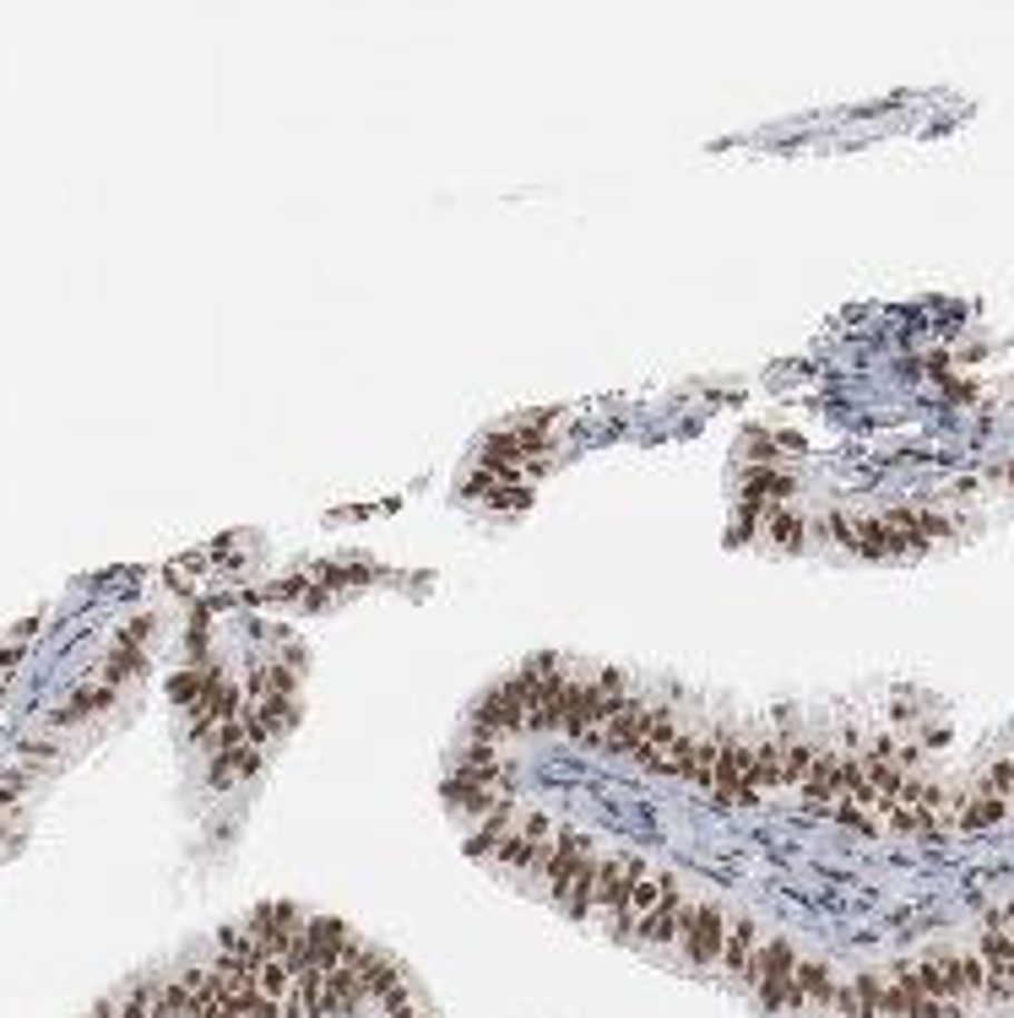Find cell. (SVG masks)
Listing matches in <instances>:
<instances>
[{"label": "cell", "mask_w": 1014, "mask_h": 1018, "mask_svg": "<svg viewBox=\"0 0 1014 1018\" xmlns=\"http://www.w3.org/2000/svg\"><path fill=\"white\" fill-rule=\"evenodd\" d=\"M727 910L721 905H695V916H689V932H683V965L689 970H717L721 965V942H727Z\"/></svg>", "instance_id": "cell-1"}, {"label": "cell", "mask_w": 1014, "mask_h": 1018, "mask_svg": "<svg viewBox=\"0 0 1014 1018\" xmlns=\"http://www.w3.org/2000/svg\"><path fill=\"white\" fill-rule=\"evenodd\" d=\"M678 889V878L673 872H657V867H646L640 878H634V889L624 895V905H619V916H608V932L613 937H634L640 932V921L662 905V899L673 895Z\"/></svg>", "instance_id": "cell-2"}, {"label": "cell", "mask_w": 1014, "mask_h": 1018, "mask_svg": "<svg viewBox=\"0 0 1014 1018\" xmlns=\"http://www.w3.org/2000/svg\"><path fill=\"white\" fill-rule=\"evenodd\" d=\"M646 872V861H634V856H602L597 861V895H592V910L608 921V916H619V905L624 895L634 889V878Z\"/></svg>", "instance_id": "cell-3"}, {"label": "cell", "mask_w": 1014, "mask_h": 1018, "mask_svg": "<svg viewBox=\"0 0 1014 1018\" xmlns=\"http://www.w3.org/2000/svg\"><path fill=\"white\" fill-rule=\"evenodd\" d=\"M760 927L749 921V916H732L727 921V942H721V976H738V980H755V970H760Z\"/></svg>", "instance_id": "cell-4"}, {"label": "cell", "mask_w": 1014, "mask_h": 1018, "mask_svg": "<svg viewBox=\"0 0 1014 1018\" xmlns=\"http://www.w3.org/2000/svg\"><path fill=\"white\" fill-rule=\"evenodd\" d=\"M515 727H526V693H521V683L510 678V683H500V689L483 699V710H478V732L494 737V732H515Z\"/></svg>", "instance_id": "cell-5"}, {"label": "cell", "mask_w": 1014, "mask_h": 1018, "mask_svg": "<svg viewBox=\"0 0 1014 1018\" xmlns=\"http://www.w3.org/2000/svg\"><path fill=\"white\" fill-rule=\"evenodd\" d=\"M689 916H695V905H683V895H668L646 921H640V942H683V932H689Z\"/></svg>", "instance_id": "cell-6"}, {"label": "cell", "mask_w": 1014, "mask_h": 1018, "mask_svg": "<svg viewBox=\"0 0 1014 1018\" xmlns=\"http://www.w3.org/2000/svg\"><path fill=\"white\" fill-rule=\"evenodd\" d=\"M798 1008H836V980H830V965L825 959H804L798 965V986H793Z\"/></svg>", "instance_id": "cell-7"}, {"label": "cell", "mask_w": 1014, "mask_h": 1018, "mask_svg": "<svg viewBox=\"0 0 1014 1018\" xmlns=\"http://www.w3.org/2000/svg\"><path fill=\"white\" fill-rule=\"evenodd\" d=\"M749 785L755 791H776V785H787V770H781V748H749Z\"/></svg>", "instance_id": "cell-8"}, {"label": "cell", "mask_w": 1014, "mask_h": 1018, "mask_svg": "<svg viewBox=\"0 0 1014 1018\" xmlns=\"http://www.w3.org/2000/svg\"><path fill=\"white\" fill-rule=\"evenodd\" d=\"M255 764H260V759H255V748H250V742H239V748H223V753H217V764H211V780H217V785H234V780H250V774H255Z\"/></svg>", "instance_id": "cell-9"}, {"label": "cell", "mask_w": 1014, "mask_h": 1018, "mask_svg": "<svg viewBox=\"0 0 1014 1018\" xmlns=\"http://www.w3.org/2000/svg\"><path fill=\"white\" fill-rule=\"evenodd\" d=\"M115 699V689L109 683H82V689L71 693V704L60 710V721H82V715H92V710H104Z\"/></svg>", "instance_id": "cell-10"}, {"label": "cell", "mask_w": 1014, "mask_h": 1018, "mask_svg": "<svg viewBox=\"0 0 1014 1018\" xmlns=\"http://www.w3.org/2000/svg\"><path fill=\"white\" fill-rule=\"evenodd\" d=\"M1004 808H1010V802H998V797L976 791L972 802L961 808V823H966V829H987V823H998V818H1004Z\"/></svg>", "instance_id": "cell-11"}, {"label": "cell", "mask_w": 1014, "mask_h": 1018, "mask_svg": "<svg viewBox=\"0 0 1014 1018\" xmlns=\"http://www.w3.org/2000/svg\"><path fill=\"white\" fill-rule=\"evenodd\" d=\"M765 526H770V542H776V547H798V536H804L787 510H765Z\"/></svg>", "instance_id": "cell-12"}, {"label": "cell", "mask_w": 1014, "mask_h": 1018, "mask_svg": "<svg viewBox=\"0 0 1014 1018\" xmlns=\"http://www.w3.org/2000/svg\"><path fill=\"white\" fill-rule=\"evenodd\" d=\"M22 791H28V770H0V808L17 802Z\"/></svg>", "instance_id": "cell-13"}, {"label": "cell", "mask_w": 1014, "mask_h": 1018, "mask_svg": "<svg viewBox=\"0 0 1014 1018\" xmlns=\"http://www.w3.org/2000/svg\"><path fill=\"white\" fill-rule=\"evenodd\" d=\"M22 759H28V764H43V759H55V737H33V742H22Z\"/></svg>", "instance_id": "cell-14"}, {"label": "cell", "mask_w": 1014, "mask_h": 1018, "mask_svg": "<svg viewBox=\"0 0 1014 1018\" xmlns=\"http://www.w3.org/2000/svg\"><path fill=\"white\" fill-rule=\"evenodd\" d=\"M6 834H11V823H6V813H0V840H6Z\"/></svg>", "instance_id": "cell-15"}]
</instances>
